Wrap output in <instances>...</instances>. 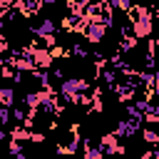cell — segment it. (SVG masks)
I'll return each mask as SVG.
<instances>
[{
  "label": "cell",
  "instance_id": "cell-11",
  "mask_svg": "<svg viewBox=\"0 0 159 159\" xmlns=\"http://www.w3.org/2000/svg\"><path fill=\"white\" fill-rule=\"evenodd\" d=\"M139 159H157V154H154V152H144Z\"/></svg>",
  "mask_w": 159,
  "mask_h": 159
},
{
  "label": "cell",
  "instance_id": "cell-8",
  "mask_svg": "<svg viewBox=\"0 0 159 159\" xmlns=\"http://www.w3.org/2000/svg\"><path fill=\"white\" fill-rule=\"evenodd\" d=\"M12 139H15V142L32 139V132H30V129H20V127H15V129H12Z\"/></svg>",
  "mask_w": 159,
  "mask_h": 159
},
{
  "label": "cell",
  "instance_id": "cell-10",
  "mask_svg": "<svg viewBox=\"0 0 159 159\" xmlns=\"http://www.w3.org/2000/svg\"><path fill=\"white\" fill-rule=\"evenodd\" d=\"M142 137H144V142H149V144H159V132H154V129H144Z\"/></svg>",
  "mask_w": 159,
  "mask_h": 159
},
{
  "label": "cell",
  "instance_id": "cell-4",
  "mask_svg": "<svg viewBox=\"0 0 159 159\" xmlns=\"http://www.w3.org/2000/svg\"><path fill=\"white\" fill-rule=\"evenodd\" d=\"M137 132V119H119V124H117V129H114V134L119 137V139H127V137H132Z\"/></svg>",
  "mask_w": 159,
  "mask_h": 159
},
{
  "label": "cell",
  "instance_id": "cell-1",
  "mask_svg": "<svg viewBox=\"0 0 159 159\" xmlns=\"http://www.w3.org/2000/svg\"><path fill=\"white\" fill-rule=\"evenodd\" d=\"M84 89H87V80H82V77H72V80H65L60 84V94L70 102H80Z\"/></svg>",
  "mask_w": 159,
  "mask_h": 159
},
{
  "label": "cell",
  "instance_id": "cell-5",
  "mask_svg": "<svg viewBox=\"0 0 159 159\" xmlns=\"http://www.w3.org/2000/svg\"><path fill=\"white\" fill-rule=\"evenodd\" d=\"M52 60H55L52 52H47V50H42V47H35V50H32V62H35L37 67H50Z\"/></svg>",
  "mask_w": 159,
  "mask_h": 159
},
{
  "label": "cell",
  "instance_id": "cell-7",
  "mask_svg": "<svg viewBox=\"0 0 159 159\" xmlns=\"http://www.w3.org/2000/svg\"><path fill=\"white\" fill-rule=\"evenodd\" d=\"M0 104H2V107H12V104H15V92H12V87H2V89H0Z\"/></svg>",
  "mask_w": 159,
  "mask_h": 159
},
{
  "label": "cell",
  "instance_id": "cell-3",
  "mask_svg": "<svg viewBox=\"0 0 159 159\" xmlns=\"http://www.w3.org/2000/svg\"><path fill=\"white\" fill-rule=\"evenodd\" d=\"M132 27H134V35H137L139 40H144V37H149V35L154 32V22H152V17L137 20V22H132Z\"/></svg>",
  "mask_w": 159,
  "mask_h": 159
},
{
  "label": "cell",
  "instance_id": "cell-2",
  "mask_svg": "<svg viewBox=\"0 0 159 159\" xmlns=\"http://www.w3.org/2000/svg\"><path fill=\"white\" fill-rule=\"evenodd\" d=\"M107 27H109V25H104V22H87V27H84L82 32H84L87 42L97 45V42H102V40H104V35H107Z\"/></svg>",
  "mask_w": 159,
  "mask_h": 159
},
{
  "label": "cell",
  "instance_id": "cell-9",
  "mask_svg": "<svg viewBox=\"0 0 159 159\" xmlns=\"http://www.w3.org/2000/svg\"><path fill=\"white\" fill-rule=\"evenodd\" d=\"M142 117H144V122H149V124H159V107H149V112H144Z\"/></svg>",
  "mask_w": 159,
  "mask_h": 159
},
{
  "label": "cell",
  "instance_id": "cell-6",
  "mask_svg": "<svg viewBox=\"0 0 159 159\" xmlns=\"http://www.w3.org/2000/svg\"><path fill=\"white\" fill-rule=\"evenodd\" d=\"M35 32L40 35V37H50V35H55V22L52 20H40L37 25H35Z\"/></svg>",
  "mask_w": 159,
  "mask_h": 159
}]
</instances>
